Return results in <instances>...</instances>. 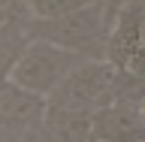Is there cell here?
Returning a JSON list of instances; mask_svg holds the SVG:
<instances>
[{
  "instance_id": "1",
  "label": "cell",
  "mask_w": 145,
  "mask_h": 142,
  "mask_svg": "<svg viewBox=\"0 0 145 142\" xmlns=\"http://www.w3.org/2000/svg\"><path fill=\"white\" fill-rule=\"evenodd\" d=\"M24 24L27 39L48 43L57 48H67L72 54H82L85 61H103V43H106L109 18L103 3H88L82 9H72L61 18H27Z\"/></svg>"
},
{
  "instance_id": "3",
  "label": "cell",
  "mask_w": 145,
  "mask_h": 142,
  "mask_svg": "<svg viewBox=\"0 0 145 142\" xmlns=\"http://www.w3.org/2000/svg\"><path fill=\"white\" fill-rule=\"evenodd\" d=\"M82 61H85L82 54H72L67 48L30 39L27 48L21 52V58L15 61L12 73H9V82L36 94V97H48Z\"/></svg>"
},
{
  "instance_id": "10",
  "label": "cell",
  "mask_w": 145,
  "mask_h": 142,
  "mask_svg": "<svg viewBox=\"0 0 145 142\" xmlns=\"http://www.w3.org/2000/svg\"><path fill=\"white\" fill-rule=\"evenodd\" d=\"M15 142H52V139L45 136V130H42V127H36V130H27V133H21Z\"/></svg>"
},
{
  "instance_id": "6",
  "label": "cell",
  "mask_w": 145,
  "mask_h": 142,
  "mask_svg": "<svg viewBox=\"0 0 145 142\" xmlns=\"http://www.w3.org/2000/svg\"><path fill=\"white\" fill-rule=\"evenodd\" d=\"M145 121L142 112L127 106H103L91 112V142H142Z\"/></svg>"
},
{
  "instance_id": "5",
  "label": "cell",
  "mask_w": 145,
  "mask_h": 142,
  "mask_svg": "<svg viewBox=\"0 0 145 142\" xmlns=\"http://www.w3.org/2000/svg\"><path fill=\"white\" fill-rule=\"evenodd\" d=\"M45 97H36L30 91L12 85L9 79L0 82V127L9 133V142H15L21 133L42 127Z\"/></svg>"
},
{
  "instance_id": "4",
  "label": "cell",
  "mask_w": 145,
  "mask_h": 142,
  "mask_svg": "<svg viewBox=\"0 0 145 142\" xmlns=\"http://www.w3.org/2000/svg\"><path fill=\"white\" fill-rule=\"evenodd\" d=\"M142 12H145L142 0H124L109 21L106 43H103V61L130 76H142V61H145Z\"/></svg>"
},
{
  "instance_id": "11",
  "label": "cell",
  "mask_w": 145,
  "mask_h": 142,
  "mask_svg": "<svg viewBox=\"0 0 145 142\" xmlns=\"http://www.w3.org/2000/svg\"><path fill=\"white\" fill-rule=\"evenodd\" d=\"M0 142H9V133L3 130V127H0Z\"/></svg>"
},
{
  "instance_id": "8",
  "label": "cell",
  "mask_w": 145,
  "mask_h": 142,
  "mask_svg": "<svg viewBox=\"0 0 145 142\" xmlns=\"http://www.w3.org/2000/svg\"><path fill=\"white\" fill-rule=\"evenodd\" d=\"M27 33H24V24L21 21H3L0 24V82L9 79V73L15 67V61L21 58V52L27 48Z\"/></svg>"
},
{
  "instance_id": "9",
  "label": "cell",
  "mask_w": 145,
  "mask_h": 142,
  "mask_svg": "<svg viewBox=\"0 0 145 142\" xmlns=\"http://www.w3.org/2000/svg\"><path fill=\"white\" fill-rule=\"evenodd\" d=\"M18 3L27 9L30 18L48 21V18H61V15H67V12H72V9L88 6V3H94V0H18Z\"/></svg>"
},
{
  "instance_id": "2",
  "label": "cell",
  "mask_w": 145,
  "mask_h": 142,
  "mask_svg": "<svg viewBox=\"0 0 145 142\" xmlns=\"http://www.w3.org/2000/svg\"><path fill=\"white\" fill-rule=\"evenodd\" d=\"M118 73L106 61H82L57 88L45 97L48 106L70 109V112H97L103 106H112L118 88Z\"/></svg>"
},
{
  "instance_id": "7",
  "label": "cell",
  "mask_w": 145,
  "mask_h": 142,
  "mask_svg": "<svg viewBox=\"0 0 145 142\" xmlns=\"http://www.w3.org/2000/svg\"><path fill=\"white\" fill-rule=\"evenodd\" d=\"M42 130L52 142H91V115L88 112H70L45 103Z\"/></svg>"
}]
</instances>
